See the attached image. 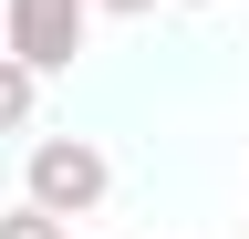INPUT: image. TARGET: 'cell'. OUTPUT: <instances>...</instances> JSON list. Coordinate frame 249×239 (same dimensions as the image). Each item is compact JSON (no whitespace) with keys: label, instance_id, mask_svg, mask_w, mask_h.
I'll list each match as a JSON object with an SVG mask.
<instances>
[{"label":"cell","instance_id":"cell-1","mask_svg":"<svg viewBox=\"0 0 249 239\" xmlns=\"http://www.w3.org/2000/svg\"><path fill=\"white\" fill-rule=\"evenodd\" d=\"M104 187H114V166H104L93 135H31V156H21V198L31 208L83 219V208H104Z\"/></svg>","mask_w":249,"mask_h":239},{"label":"cell","instance_id":"cell-2","mask_svg":"<svg viewBox=\"0 0 249 239\" xmlns=\"http://www.w3.org/2000/svg\"><path fill=\"white\" fill-rule=\"evenodd\" d=\"M83 21H93V0H0V52L21 73H73Z\"/></svg>","mask_w":249,"mask_h":239},{"label":"cell","instance_id":"cell-3","mask_svg":"<svg viewBox=\"0 0 249 239\" xmlns=\"http://www.w3.org/2000/svg\"><path fill=\"white\" fill-rule=\"evenodd\" d=\"M31 94H42V73H21L11 52H0V135H21V125H31Z\"/></svg>","mask_w":249,"mask_h":239},{"label":"cell","instance_id":"cell-4","mask_svg":"<svg viewBox=\"0 0 249 239\" xmlns=\"http://www.w3.org/2000/svg\"><path fill=\"white\" fill-rule=\"evenodd\" d=\"M0 239H73V219H52V208H0Z\"/></svg>","mask_w":249,"mask_h":239},{"label":"cell","instance_id":"cell-5","mask_svg":"<svg viewBox=\"0 0 249 239\" xmlns=\"http://www.w3.org/2000/svg\"><path fill=\"white\" fill-rule=\"evenodd\" d=\"M93 11H124V21H135V11H156V0H93Z\"/></svg>","mask_w":249,"mask_h":239},{"label":"cell","instance_id":"cell-6","mask_svg":"<svg viewBox=\"0 0 249 239\" xmlns=\"http://www.w3.org/2000/svg\"><path fill=\"white\" fill-rule=\"evenodd\" d=\"M177 11H208V0H177Z\"/></svg>","mask_w":249,"mask_h":239}]
</instances>
